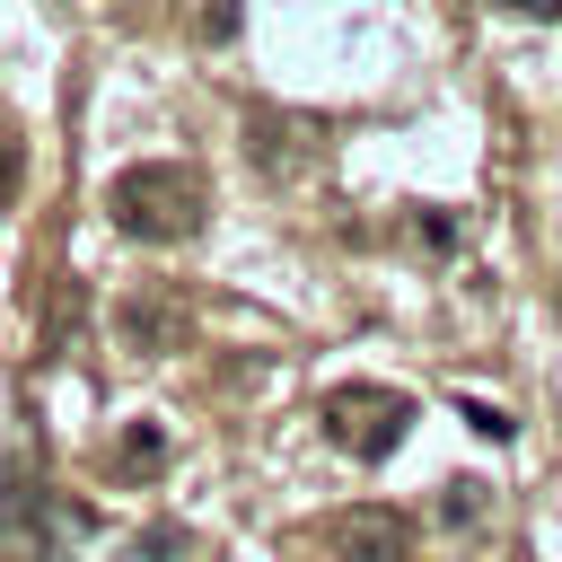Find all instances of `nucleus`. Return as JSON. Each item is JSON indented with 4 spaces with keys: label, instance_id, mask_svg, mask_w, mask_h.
Returning a JSON list of instances; mask_svg holds the SVG:
<instances>
[{
    "label": "nucleus",
    "instance_id": "1",
    "mask_svg": "<svg viewBox=\"0 0 562 562\" xmlns=\"http://www.w3.org/2000/svg\"><path fill=\"white\" fill-rule=\"evenodd\" d=\"M105 211H114V228L140 237V246H184V237H202V220H211V184H202V167H184V158H140V167H123V176L105 184Z\"/></svg>",
    "mask_w": 562,
    "mask_h": 562
},
{
    "label": "nucleus",
    "instance_id": "2",
    "mask_svg": "<svg viewBox=\"0 0 562 562\" xmlns=\"http://www.w3.org/2000/svg\"><path fill=\"white\" fill-rule=\"evenodd\" d=\"M88 536L97 527V509H70V501H53L44 483H35V465L26 457H0V562H53V536Z\"/></svg>",
    "mask_w": 562,
    "mask_h": 562
},
{
    "label": "nucleus",
    "instance_id": "3",
    "mask_svg": "<svg viewBox=\"0 0 562 562\" xmlns=\"http://www.w3.org/2000/svg\"><path fill=\"white\" fill-rule=\"evenodd\" d=\"M404 430H413V395H395V386H334V395H325V439L351 448L360 465L395 457Z\"/></svg>",
    "mask_w": 562,
    "mask_h": 562
},
{
    "label": "nucleus",
    "instance_id": "4",
    "mask_svg": "<svg viewBox=\"0 0 562 562\" xmlns=\"http://www.w3.org/2000/svg\"><path fill=\"white\" fill-rule=\"evenodd\" d=\"M114 334H123L132 351H184V334H193V307H184L167 281H140V290L114 307Z\"/></svg>",
    "mask_w": 562,
    "mask_h": 562
},
{
    "label": "nucleus",
    "instance_id": "5",
    "mask_svg": "<svg viewBox=\"0 0 562 562\" xmlns=\"http://www.w3.org/2000/svg\"><path fill=\"white\" fill-rule=\"evenodd\" d=\"M334 553H342V562H413V518L360 501V509L334 518Z\"/></svg>",
    "mask_w": 562,
    "mask_h": 562
},
{
    "label": "nucleus",
    "instance_id": "6",
    "mask_svg": "<svg viewBox=\"0 0 562 562\" xmlns=\"http://www.w3.org/2000/svg\"><path fill=\"white\" fill-rule=\"evenodd\" d=\"M176 26H184L193 44H237V26H246V0H176Z\"/></svg>",
    "mask_w": 562,
    "mask_h": 562
},
{
    "label": "nucleus",
    "instance_id": "7",
    "mask_svg": "<svg viewBox=\"0 0 562 562\" xmlns=\"http://www.w3.org/2000/svg\"><path fill=\"white\" fill-rule=\"evenodd\" d=\"M483 518H492V492H483L474 474L439 483V527H483Z\"/></svg>",
    "mask_w": 562,
    "mask_h": 562
},
{
    "label": "nucleus",
    "instance_id": "8",
    "mask_svg": "<svg viewBox=\"0 0 562 562\" xmlns=\"http://www.w3.org/2000/svg\"><path fill=\"white\" fill-rule=\"evenodd\" d=\"M246 132H255V167H263V176H272V167H299V149H290V140H281V132H290V123H281V114H272V105H255V114H246Z\"/></svg>",
    "mask_w": 562,
    "mask_h": 562
},
{
    "label": "nucleus",
    "instance_id": "9",
    "mask_svg": "<svg viewBox=\"0 0 562 562\" xmlns=\"http://www.w3.org/2000/svg\"><path fill=\"white\" fill-rule=\"evenodd\" d=\"M123 562H193V527H140Z\"/></svg>",
    "mask_w": 562,
    "mask_h": 562
},
{
    "label": "nucleus",
    "instance_id": "10",
    "mask_svg": "<svg viewBox=\"0 0 562 562\" xmlns=\"http://www.w3.org/2000/svg\"><path fill=\"white\" fill-rule=\"evenodd\" d=\"M114 465H132V474H158V465H167V439H158L149 422H132V430L114 439Z\"/></svg>",
    "mask_w": 562,
    "mask_h": 562
},
{
    "label": "nucleus",
    "instance_id": "11",
    "mask_svg": "<svg viewBox=\"0 0 562 562\" xmlns=\"http://www.w3.org/2000/svg\"><path fill=\"white\" fill-rule=\"evenodd\" d=\"M79 316H88V299H79V281H61V290H53V316H44V342H53V351L79 342Z\"/></svg>",
    "mask_w": 562,
    "mask_h": 562
},
{
    "label": "nucleus",
    "instance_id": "12",
    "mask_svg": "<svg viewBox=\"0 0 562 562\" xmlns=\"http://www.w3.org/2000/svg\"><path fill=\"white\" fill-rule=\"evenodd\" d=\"M457 413H465V430H483V439H509V413H501V404H474V395H465Z\"/></svg>",
    "mask_w": 562,
    "mask_h": 562
},
{
    "label": "nucleus",
    "instance_id": "13",
    "mask_svg": "<svg viewBox=\"0 0 562 562\" xmlns=\"http://www.w3.org/2000/svg\"><path fill=\"white\" fill-rule=\"evenodd\" d=\"M18 184H26V149H18V140H0V211L18 202Z\"/></svg>",
    "mask_w": 562,
    "mask_h": 562
},
{
    "label": "nucleus",
    "instance_id": "14",
    "mask_svg": "<svg viewBox=\"0 0 562 562\" xmlns=\"http://www.w3.org/2000/svg\"><path fill=\"white\" fill-rule=\"evenodd\" d=\"M509 9H527V18H562V0H509Z\"/></svg>",
    "mask_w": 562,
    "mask_h": 562
},
{
    "label": "nucleus",
    "instance_id": "15",
    "mask_svg": "<svg viewBox=\"0 0 562 562\" xmlns=\"http://www.w3.org/2000/svg\"><path fill=\"white\" fill-rule=\"evenodd\" d=\"M553 307H562V290H553Z\"/></svg>",
    "mask_w": 562,
    "mask_h": 562
}]
</instances>
